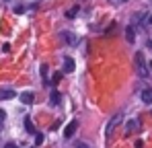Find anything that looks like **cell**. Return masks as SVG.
Returning <instances> with one entry per match:
<instances>
[{
  "mask_svg": "<svg viewBox=\"0 0 152 148\" xmlns=\"http://www.w3.org/2000/svg\"><path fill=\"white\" fill-rule=\"evenodd\" d=\"M113 4H124V2H127V0H111Z\"/></svg>",
  "mask_w": 152,
  "mask_h": 148,
  "instance_id": "14",
  "label": "cell"
},
{
  "mask_svg": "<svg viewBox=\"0 0 152 148\" xmlns=\"http://www.w3.org/2000/svg\"><path fill=\"white\" fill-rule=\"evenodd\" d=\"M142 101L148 103V105L152 103V89H144V91H142Z\"/></svg>",
  "mask_w": 152,
  "mask_h": 148,
  "instance_id": "6",
  "label": "cell"
},
{
  "mask_svg": "<svg viewBox=\"0 0 152 148\" xmlns=\"http://www.w3.org/2000/svg\"><path fill=\"white\" fill-rule=\"evenodd\" d=\"M78 10H80V8H78V6H72V8H70V10H68V12H66V17H68V19H74L76 15H78Z\"/></svg>",
  "mask_w": 152,
  "mask_h": 148,
  "instance_id": "10",
  "label": "cell"
},
{
  "mask_svg": "<svg viewBox=\"0 0 152 148\" xmlns=\"http://www.w3.org/2000/svg\"><path fill=\"white\" fill-rule=\"evenodd\" d=\"M136 127H138V122H129V123H127V127H126V130H127V134H129L132 130H136Z\"/></svg>",
  "mask_w": 152,
  "mask_h": 148,
  "instance_id": "12",
  "label": "cell"
},
{
  "mask_svg": "<svg viewBox=\"0 0 152 148\" xmlns=\"http://www.w3.org/2000/svg\"><path fill=\"white\" fill-rule=\"evenodd\" d=\"M76 127H78V122H70L68 125H66V130H64V138H72L74 136V132H76Z\"/></svg>",
  "mask_w": 152,
  "mask_h": 148,
  "instance_id": "3",
  "label": "cell"
},
{
  "mask_svg": "<svg viewBox=\"0 0 152 148\" xmlns=\"http://www.w3.org/2000/svg\"><path fill=\"white\" fill-rule=\"evenodd\" d=\"M119 122H121V115H113V117H111V122L107 123V130H105V136H107V138H109V136L113 134V130H115V125H117Z\"/></svg>",
  "mask_w": 152,
  "mask_h": 148,
  "instance_id": "2",
  "label": "cell"
},
{
  "mask_svg": "<svg viewBox=\"0 0 152 148\" xmlns=\"http://www.w3.org/2000/svg\"><path fill=\"white\" fill-rule=\"evenodd\" d=\"M74 70V60L72 58H64V72H72Z\"/></svg>",
  "mask_w": 152,
  "mask_h": 148,
  "instance_id": "5",
  "label": "cell"
},
{
  "mask_svg": "<svg viewBox=\"0 0 152 148\" xmlns=\"http://www.w3.org/2000/svg\"><path fill=\"white\" fill-rule=\"evenodd\" d=\"M6 99H15V91H10V89H0V101H6Z\"/></svg>",
  "mask_w": 152,
  "mask_h": 148,
  "instance_id": "4",
  "label": "cell"
},
{
  "mask_svg": "<svg viewBox=\"0 0 152 148\" xmlns=\"http://www.w3.org/2000/svg\"><path fill=\"white\" fill-rule=\"evenodd\" d=\"M21 101H23L25 105H31V103H33V93H23V95H21Z\"/></svg>",
  "mask_w": 152,
  "mask_h": 148,
  "instance_id": "7",
  "label": "cell"
},
{
  "mask_svg": "<svg viewBox=\"0 0 152 148\" xmlns=\"http://www.w3.org/2000/svg\"><path fill=\"white\" fill-rule=\"evenodd\" d=\"M60 78H62V72H56V74H53V84H56Z\"/></svg>",
  "mask_w": 152,
  "mask_h": 148,
  "instance_id": "13",
  "label": "cell"
},
{
  "mask_svg": "<svg viewBox=\"0 0 152 148\" xmlns=\"http://www.w3.org/2000/svg\"><path fill=\"white\" fill-rule=\"evenodd\" d=\"M6 148H17V146H15V144H12V142H10V144H6Z\"/></svg>",
  "mask_w": 152,
  "mask_h": 148,
  "instance_id": "16",
  "label": "cell"
},
{
  "mask_svg": "<svg viewBox=\"0 0 152 148\" xmlns=\"http://www.w3.org/2000/svg\"><path fill=\"white\" fill-rule=\"evenodd\" d=\"M148 23H150V25H152V15H150V17H148Z\"/></svg>",
  "mask_w": 152,
  "mask_h": 148,
  "instance_id": "17",
  "label": "cell"
},
{
  "mask_svg": "<svg viewBox=\"0 0 152 148\" xmlns=\"http://www.w3.org/2000/svg\"><path fill=\"white\" fill-rule=\"evenodd\" d=\"M4 115H6V113H4V111H2V109H0V122H2V119H4Z\"/></svg>",
  "mask_w": 152,
  "mask_h": 148,
  "instance_id": "15",
  "label": "cell"
},
{
  "mask_svg": "<svg viewBox=\"0 0 152 148\" xmlns=\"http://www.w3.org/2000/svg\"><path fill=\"white\" fill-rule=\"evenodd\" d=\"M136 72L140 76H148V68H146V60H144V53L142 51H136Z\"/></svg>",
  "mask_w": 152,
  "mask_h": 148,
  "instance_id": "1",
  "label": "cell"
},
{
  "mask_svg": "<svg viewBox=\"0 0 152 148\" xmlns=\"http://www.w3.org/2000/svg\"><path fill=\"white\" fill-rule=\"evenodd\" d=\"M126 37H127V41L132 43L134 39H136V35H134V27H127V31H126Z\"/></svg>",
  "mask_w": 152,
  "mask_h": 148,
  "instance_id": "9",
  "label": "cell"
},
{
  "mask_svg": "<svg viewBox=\"0 0 152 148\" xmlns=\"http://www.w3.org/2000/svg\"><path fill=\"white\" fill-rule=\"evenodd\" d=\"M25 127L29 134H35V125H33V122H31V117H25Z\"/></svg>",
  "mask_w": 152,
  "mask_h": 148,
  "instance_id": "8",
  "label": "cell"
},
{
  "mask_svg": "<svg viewBox=\"0 0 152 148\" xmlns=\"http://www.w3.org/2000/svg\"><path fill=\"white\" fill-rule=\"evenodd\" d=\"M50 103H53V105H58V103H60V95H58L56 91L51 93V97H50Z\"/></svg>",
  "mask_w": 152,
  "mask_h": 148,
  "instance_id": "11",
  "label": "cell"
}]
</instances>
